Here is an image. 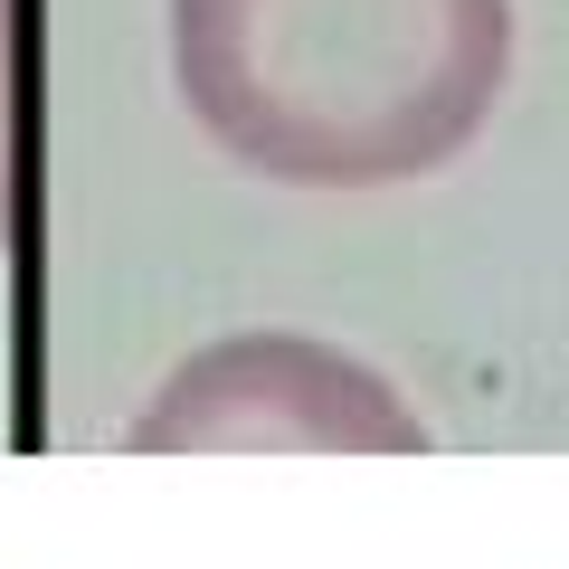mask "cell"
I'll list each match as a JSON object with an SVG mask.
<instances>
[{
    "label": "cell",
    "mask_w": 569,
    "mask_h": 569,
    "mask_svg": "<svg viewBox=\"0 0 569 569\" xmlns=\"http://www.w3.org/2000/svg\"><path fill=\"white\" fill-rule=\"evenodd\" d=\"M20 209V0H0V247Z\"/></svg>",
    "instance_id": "3"
},
{
    "label": "cell",
    "mask_w": 569,
    "mask_h": 569,
    "mask_svg": "<svg viewBox=\"0 0 569 569\" xmlns=\"http://www.w3.org/2000/svg\"><path fill=\"white\" fill-rule=\"evenodd\" d=\"M133 447H209V456L380 447V456H408V447H427V427L389 399L380 370L342 361L323 342H295V332H238V342L200 351L190 370H171L162 399L142 408Z\"/></svg>",
    "instance_id": "2"
},
{
    "label": "cell",
    "mask_w": 569,
    "mask_h": 569,
    "mask_svg": "<svg viewBox=\"0 0 569 569\" xmlns=\"http://www.w3.org/2000/svg\"><path fill=\"white\" fill-rule=\"evenodd\" d=\"M512 0H171V77L228 162L284 190H389L485 133Z\"/></svg>",
    "instance_id": "1"
}]
</instances>
